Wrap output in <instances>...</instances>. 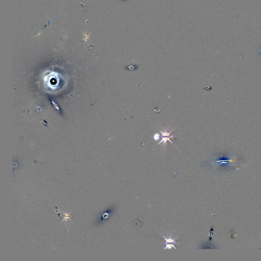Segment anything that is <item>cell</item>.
Listing matches in <instances>:
<instances>
[{"instance_id":"6da1fadb","label":"cell","mask_w":261,"mask_h":261,"mask_svg":"<svg viewBox=\"0 0 261 261\" xmlns=\"http://www.w3.org/2000/svg\"><path fill=\"white\" fill-rule=\"evenodd\" d=\"M163 238L165 239V243H166V246L165 247L164 249L165 250H167V249H171L172 247H173V248H175L176 250V248L175 247V246H174V245L176 243V242L175 241V239L174 240L173 239H167L165 237L163 236Z\"/></svg>"}]
</instances>
